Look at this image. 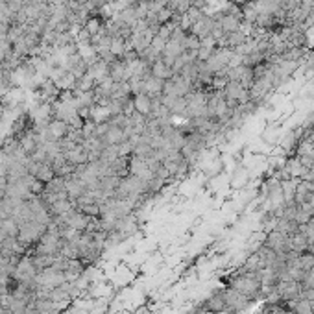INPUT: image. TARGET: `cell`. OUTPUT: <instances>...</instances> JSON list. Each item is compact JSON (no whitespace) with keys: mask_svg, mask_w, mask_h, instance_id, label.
Masks as SVG:
<instances>
[{"mask_svg":"<svg viewBox=\"0 0 314 314\" xmlns=\"http://www.w3.org/2000/svg\"><path fill=\"white\" fill-rule=\"evenodd\" d=\"M231 288H235L248 299H255L261 296V274L259 272H242L235 279H231Z\"/></svg>","mask_w":314,"mask_h":314,"instance_id":"obj_1","label":"cell"},{"mask_svg":"<svg viewBox=\"0 0 314 314\" xmlns=\"http://www.w3.org/2000/svg\"><path fill=\"white\" fill-rule=\"evenodd\" d=\"M264 246H268L270 250H274L275 253H288L290 250V239L286 237V235L279 233V231H275L272 229L264 240Z\"/></svg>","mask_w":314,"mask_h":314,"instance_id":"obj_2","label":"cell"},{"mask_svg":"<svg viewBox=\"0 0 314 314\" xmlns=\"http://www.w3.org/2000/svg\"><path fill=\"white\" fill-rule=\"evenodd\" d=\"M224 297H226V305H228L229 312H239V310L248 307V301H250L248 297L239 294V292L235 290V288H231V286H229L228 290H224Z\"/></svg>","mask_w":314,"mask_h":314,"instance_id":"obj_3","label":"cell"},{"mask_svg":"<svg viewBox=\"0 0 314 314\" xmlns=\"http://www.w3.org/2000/svg\"><path fill=\"white\" fill-rule=\"evenodd\" d=\"M133 109L137 111V113L144 115V117H150L152 115V109H154V98L148 96V94H135L133 98Z\"/></svg>","mask_w":314,"mask_h":314,"instance_id":"obj_4","label":"cell"},{"mask_svg":"<svg viewBox=\"0 0 314 314\" xmlns=\"http://www.w3.org/2000/svg\"><path fill=\"white\" fill-rule=\"evenodd\" d=\"M205 308H207V310H211V312H215V314L228 312V305H226V297H224V292L213 294V296L205 301Z\"/></svg>","mask_w":314,"mask_h":314,"instance_id":"obj_5","label":"cell"},{"mask_svg":"<svg viewBox=\"0 0 314 314\" xmlns=\"http://www.w3.org/2000/svg\"><path fill=\"white\" fill-rule=\"evenodd\" d=\"M288 239H290V250L292 251H296V253H305V251H307L308 239H307V235L303 233L301 229H299V231H296L294 235H290Z\"/></svg>","mask_w":314,"mask_h":314,"instance_id":"obj_6","label":"cell"},{"mask_svg":"<svg viewBox=\"0 0 314 314\" xmlns=\"http://www.w3.org/2000/svg\"><path fill=\"white\" fill-rule=\"evenodd\" d=\"M288 308H290L292 314H312V301H307V299H301L297 297L294 301H286Z\"/></svg>","mask_w":314,"mask_h":314,"instance_id":"obj_7","label":"cell"},{"mask_svg":"<svg viewBox=\"0 0 314 314\" xmlns=\"http://www.w3.org/2000/svg\"><path fill=\"white\" fill-rule=\"evenodd\" d=\"M152 74H154L155 78H159V80L166 81L174 76V70H172V67H168L163 59H159V61H155L154 65H152Z\"/></svg>","mask_w":314,"mask_h":314,"instance_id":"obj_8","label":"cell"},{"mask_svg":"<svg viewBox=\"0 0 314 314\" xmlns=\"http://www.w3.org/2000/svg\"><path fill=\"white\" fill-rule=\"evenodd\" d=\"M85 30H87V34L91 35V37H96L100 32H102V21L98 17H92V19H89L87 21V24H85Z\"/></svg>","mask_w":314,"mask_h":314,"instance_id":"obj_9","label":"cell"},{"mask_svg":"<svg viewBox=\"0 0 314 314\" xmlns=\"http://www.w3.org/2000/svg\"><path fill=\"white\" fill-rule=\"evenodd\" d=\"M303 286H308V288H314V270H310L307 274V277H305V281L301 283Z\"/></svg>","mask_w":314,"mask_h":314,"instance_id":"obj_10","label":"cell"}]
</instances>
